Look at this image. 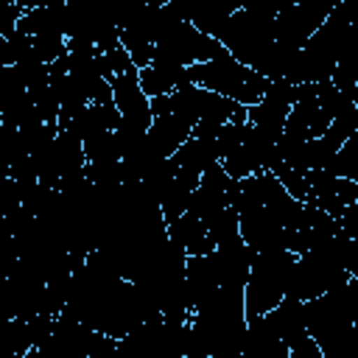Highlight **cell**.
<instances>
[{"label":"cell","mask_w":358,"mask_h":358,"mask_svg":"<svg viewBox=\"0 0 358 358\" xmlns=\"http://www.w3.org/2000/svg\"><path fill=\"white\" fill-rule=\"evenodd\" d=\"M352 39H355V22H352V14H350V3L338 0L333 6V11L327 14V20L299 48V53H296L285 78L294 81V84L327 81Z\"/></svg>","instance_id":"6da1fadb"},{"label":"cell","mask_w":358,"mask_h":358,"mask_svg":"<svg viewBox=\"0 0 358 358\" xmlns=\"http://www.w3.org/2000/svg\"><path fill=\"white\" fill-rule=\"evenodd\" d=\"M151 45H154V62H165V64H176V67L201 64V62H210V59H218L227 53L213 36L196 31L187 20H182L171 3L157 6Z\"/></svg>","instance_id":"7a4b0ae2"},{"label":"cell","mask_w":358,"mask_h":358,"mask_svg":"<svg viewBox=\"0 0 358 358\" xmlns=\"http://www.w3.org/2000/svg\"><path fill=\"white\" fill-rule=\"evenodd\" d=\"M187 81L207 90V92H215L232 103H241L246 109L255 106L268 87V81L263 76H257L255 70H249L246 64L232 59L229 53L210 59V62H201V64H190Z\"/></svg>","instance_id":"3957f363"},{"label":"cell","mask_w":358,"mask_h":358,"mask_svg":"<svg viewBox=\"0 0 358 358\" xmlns=\"http://www.w3.org/2000/svg\"><path fill=\"white\" fill-rule=\"evenodd\" d=\"M296 263L291 252H257L243 285V316L246 322L266 316L280 299H285V282Z\"/></svg>","instance_id":"277c9868"},{"label":"cell","mask_w":358,"mask_h":358,"mask_svg":"<svg viewBox=\"0 0 358 358\" xmlns=\"http://www.w3.org/2000/svg\"><path fill=\"white\" fill-rule=\"evenodd\" d=\"M187 350V324H168L159 316L137 324L117 338L115 358H182Z\"/></svg>","instance_id":"5b68a950"},{"label":"cell","mask_w":358,"mask_h":358,"mask_svg":"<svg viewBox=\"0 0 358 358\" xmlns=\"http://www.w3.org/2000/svg\"><path fill=\"white\" fill-rule=\"evenodd\" d=\"M336 3L338 0H291L274 14V42L288 50H299L327 20Z\"/></svg>","instance_id":"8992f818"},{"label":"cell","mask_w":358,"mask_h":358,"mask_svg":"<svg viewBox=\"0 0 358 358\" xmlns=\"http://www.w3.org/2000/svg\"><path fill=\"white\" fill-rule=\"evenodd\" d=\"M308 182H310V193H308V201L305 204L319 207L322 213H327L336 221L341 218V213L350 204L358 201V182L333 176L330 171H310L308 173Z\"/></svg>","instance_id":"52a82bcc"},{"label":"cell","mask_w":358,"mask_h":358,"mask_svg":"<svg viewBox=\"0 0 358 358\" xmlns=\"http://www.w3.org/2000/svg\"><path fill=\"white\" fill-rule=\"evenodd\" d=\"M109 87H112V103L120 115V126L148 131L154 115H151V101L143 95V90L137 84V70L112 78Z\"/></svg>","instance_id":"ba28073f"},{"label":"cell","mask_w":358,"mask_h":358,"mask_svg":"<svg viewBox=\"0 0 358 358\" xmlns=\"http://www.w3.org/2000/svg\"><path fill=\"white\" fill-rule=\"evenodd\" d=\"M263 319V324L268 327V333L277 338V341H282L285 347H291V344H296L299 338H305L308 336V330H305V310H302V302H296V299H280L266 316H260Z\"/></svg>","instance_id":"9c48e42d"},{"label":"cell","mask_w":358,"mask_h":358,"mask_svg":"<svg viewBox=\"0 0 358 358\" xmlns=\"http://www.w3.org/2000/svg\"><path fill=\"white\" fill-rule=\"evenodd\" d=\"M165 235L187 257H201V255H210L215 249L213 241H210V235H207V227L199 218H193L190 213H182L176 221H171L165 227Z\"/></svg>","instance_id":"30bf717a"},{"label":"cell","mask_w":358,"mask_h":358,"mask_svg":"<svg viewBox=\"0 0 358 358\" xmlns=\"http://www.w3.org/2000/svg\"><path fill=\"white\" fill-rule=\"evenodd\" d=\"M190 123H185L182 117L176 115H159L151 120L148 131H145V143L151 145V151L159 157V159H168L187 137H190Z\"/></svg>","instance_id":"8fae6325"},{"label":"cell","mask_w":358,"mask_h":358,"mask_svg":"<svg viewBox=\"0 0 358 358\" xmlns=\"http://www.w3.org/2000/svg\"><path fill=\"white\" fill-rule=\"evenodd\" d=\"M185 81H187V67H176V64H165V62H151L148 67L137 70V84L148 101L171 95Z\"/></svg>","instance_id":"7c38bea8"},{"label":"cell","mask_w":358,"mask_h":358,"mask_svg":"<svg viewBox=\"0 0 358 358\" xmlns=\"http://www.w3.org/2000/svg\"><path fill=\"white\" fill-rule=\"evenodd\" d=\"M285 352L288 347L268 333L263 319L246 322V338H243V350L238 358H285Z\"/></svg>","instance_id":"4fadbf2b"},{"label":"cell","mask_w":358,"mask_h":358,"mask_svg":"<svg viewBox=\"0 0 358 358\" xmlns=\"http://www.w3.org/2000/svg\"><path fill=\"white\" fill-rule=\"evenodd\" d=\"M87 165H101V162H120V143L115 131H101L92 134L90 140L81 143Z\"/></svg>","instance_id":"5bb4252c"},{"label":"cell","mask_w":358,"mask_h":358,"mask_svg":"<svg viewBox=\"0 0 358 358\" xmlns=\"http://www.w3.org/2000/svg\"><path fill=\"white\" fill-rule=\"evenodd\" d=\"M324 171H330L333 176L350 179V182H358V131L336 151V157L330 159V165Z\"/></svg>","instance_id":"9a60e30c"},{"label":"cell","mask_w":358,"mask_h":358,"mask_svg":"<svg viewBox=\"0 0 358 358\" xmlns=\"http://www.w3.org/2000/svg\"><path fill=\"white\" fill-rule=\"evenodd\" d=\"M243 134H246V123H224L213 140V148H215V159L224 162L227 157H232L241 143H243Z\"/></svg>","instance_id":"2e32d148"},{"label":"cell","mask_w":358,"mask_h":358,"mask_svg":"<svg viewBox=\"0 0 358 358\" xmlns=\"http://www.w3.org/2000/svg\"><path fill=\"white\" fill-rule=\"evenodd\" d=\"M25 87L17 81L14 70L11 67H0V117L8 115L22 98H25Z\"/></svg>","instance_id":"e0dca14e"},{"label":"cell","mask_w":358,"mask_h":358,"mask_svg":"<svg viewBox=\"0 0 358 358\" xmlns=\"http://www.w3.org/2000/svg\"><path fill=\"white\" fill-rule=\"evenodd\" d=\"M22 11H25V6H22V3L0 0V36H8L11 31H17V22H20Z\"/></svg>","instance_id":"ac0fdd59"},{"label":"cell","mask_w":358,"mask_h":358,"mask_svg":"<svg viewBox=\"0 0 358 358\" xmlns=\"http://www.w3.org/2000/svg\"><path fill=\"white\" fill-rule=\"evenodd\" d=\"M285 358H324V355H322L319 344H316L310 336H305V338H299L296 344H291V347H288Z\"/></svg>","instance_id":"d6986e66"},{"label":"cell","mask_w":358,"mask_h":358,"mask_svg":"<svg viewBox=\"0 0 358 358\" xmlns=\"http://www.w3.org/2000/svg\"><path fill=\"white\" fill-rule=\"evenodd\" d=\"M182 358H213V355H182Z\"/></svg>","instance_id":"ffe728a7"}]
</instances>
